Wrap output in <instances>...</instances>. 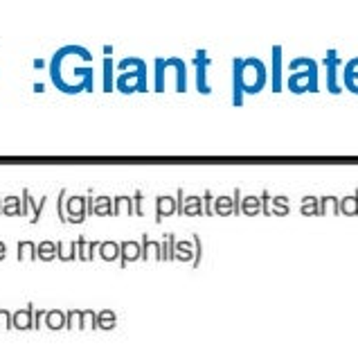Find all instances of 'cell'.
Listing matches in <instances>:
<instances>
[{"instance_id":"4","label":"cell","mask_w":358,"mask_h":361,"mask_svg":"<svg viewBox=\"0 0 358 361\" xmlns=\"http://www.w3.org/2000/svg\"><path fill=\"white\" fill-rule=\"evenodd\" d=\"M232 71H237L241 90L243 95H257L268 82V71L262 59L257 56H245V59H234L232 61Z\"/></svg>"},{"instance_id":"11","label":"cell","mask_w":358,"mask_h":361,"mask_svg":"<svg viewBox=\"0 0 358 361\" xmlns=\"http://www.w3.org/2000/svg\"><path fill=\"white\" fill-rule=\"evenodd\" d=\"M142 257V248L140 242H133V240H124L120 242V264L127 267L129 262H136V259Z\"/></svg>"},{"instance_id":"33","label":"cell","mask_w":358,"mask_h":361,"mask_svg":"<svg viewBox=\"0 0 358 361\" xmlns=\"http://www.w3.org/2000/svg\"><path fill=\"white\" fill-rule=\"evenodd\" d=\"M46 319H48V325L52 327V330H59V327L65 325V316H63V312H59V310L48 312V314H46Z\"/></svg>"},{"instance_id":"2","label":"cell","mask_w":358,"mask_h":361,"mask_svg":"<svg viewBox=\"0 0 358 361\" xmlns=\"http://www.w3.org/2000/svg\"><path fill=\"white\" fill-rule=\"evenodd\" d=\"M117 77H115V88L120 93L131 95V93H147L149 90V79H147V63L138 56H127V59L117 61Z\"/></svg>"},{"instance_id":"8","label":"cell","mask_w":358,"mask_h":361,"mask_svg":"<svg viewBox=\"0 0 358 361\" xmlns=\"http://www.w3.org/2000/svg\"><path fill=\"white\" fill-rule=\"evenodd\" d=\"M88 212H86V197H70L65 199V219L68 224H82L86 221Z\"/></svg>"},{"instance_id":"32","label":"cell","mask_w":358,"mask_h":361,"mask_svg":"<svg viewBox=\"0 0 358 361\" xmlns=\"http://www.w3.org/2000/svg\"><path fill=\"white\" fill-rule=\"evenodd\" d=\"M302 214H320V199L316 197H305L300 206Z\"/></svg>"},{"instance_id":"9","label":"cell","mask_w":358,"mask_h":361,"mask_svg":"<svg viewBox=\"0 0 358 361\" xmlns=\"http://www.w3.org/2000/svg\"><path fill=\"white\" fill-rule=\"evenodd\" d=\"M167 68H174L176 73V93H185L187 90V63L181 59V56H170L165 59Z\"/></svg>"},{"instance_id":"15","label":"cell","mask_w":358,"mask_h":361,"mask_svg":"<svg viewBox=\"0 0 358 361\" xmlns=\"http://www.w3.org/2000/svg\"><path fill=\"white\" fill-rule=\"evenodd\" d=\"M99 248V242H88L86 237H77V257L84 259V262H91V259L95 257Z\"/></svg>"},{"instance_id":"35","label":"cell","mask_w":358,"mask_h":361,"mask_svg":"<svg viewBox=\"0 0 358 361\" xmlns=\"http://www.w3.org/2000/svg\"><path fill=\"white\" fill-rule=\"evenodd\" d=\"M133 210H136L138 217H142V214H144V195H142V190H136V195H133Z\"/></svg>"},{"instance_id":"36","label":"cell","mask_w":358,"mask_h":361,"mask_svg":"<svg viewBox=\"0 0 358 361\" xmlns=\"http://www.w3.org/2000/svg\"><path fill=\"white\" fill-rule=\"evenodd\" d=\"M113 323H115V314L113 312H102L97 316V325L99 327H113Z\"/></svg>"},{"instance_id":"42","label":"cell","mask_w":358,"mask_h":361,"mask_svg":"<svg viewBox=\"0 0 358 361\" xmlns=\"http://www.w3.org/2000/svg\"><path fill=\"white\" fill-rule=\"evenodd\" d=\"M34 90H37V93H43V90H46V86H43V84H34Z\"/></svg>"},{"instance_id":"12","label":"cell","mask_w":358,"mask_h":361,"mask_svg":"<svg viewBox=\"0 0 358 361\" xmlns=\"http://www.w3.org/2000/svg\"><path fill=\"white\" fill-rule=\"evenodd\" d=\"M271 86H273V93H279V90H282V45H275L273 48Z\"/></svg>"},{"instance_id":"39","label":"cell","mask_w":358,"mask_h":361,"mask_svg":"<svg viewBox=\"0 0 358 361\" xmlns=\"http://www.w3.org/2000/svg\"><path fill=\"white\" fill-rule=\"evenodd\" d=\"M5 255H7V246L5 242H0V259H5Z\"/></svg>"},{"instance_id":"28","label":"cell","mask_w":358,"mask_h":361,"mask_svg":"<svg viewBox=\"0 0 358 361\" xmlns=\"http://www.w3.org/2000/svg\"><path fill=\"white\" fill-rule=\"evenodd\" d=\"M18 259L23 262V259H39L37 257V244L34 242H18Z\"/></svg>"},{"instance_id":"44","label":"cell","mask_w":358,"mask_h":361,"mask_svg":"<svg viewBox=\"0 0 358 361\" xmlns=\"http://www.w3.org/2000/svg\"><path fill=\"white\" fill-rule=\"evenodd\" d=\"M0 214H3V199H0Z\"/></svg>"},{"instance_id":"25","label":"cell","mask_w":358,"mask_h":361,"mask_svg":"<svg viewBox=\"0 0 358 361\" xmlns=\"http://www.w3.org/2000/svg\"><path fill=\"white\" fill-rule=\"evenodd\" d=\"M113 59L106 56L104 63H102V71H104V93H113V86H115V77H113Z\"/></svg>"},{"instance_id":"6","label":"cell","mask_w":358,"mask_h":361,"mask_svg":"<svg viewBox=\"0 0 358 361\" xmlns=\"http://www.w3.org/2000/svg\"><path fill=\"white\" fill-rule=\"evenodd\" d=\"M212 59L207 56L205 50H196V56H194V71H196V90L200 95H210L212 88L207 84V68H210Z\"/></svg>"},{"instance_id":"31","label":"cell","mask_w":358,"mask_h":361,"mask_svg":"<svg viewBox=\"0 0 358 361\" xmlns=\"http://www.w3.org/2000/svg\"><path fill=\"white\" fill-rule=\"evenodd\" d=\"M241 212H245V214H260L262 212V199L260 197H245V199H241Z\"/></svg>"},{"instance_id":"40","label":"cell","mask_w":358,"mask_h":361,"mask_svg":"<svg viewBox=\"0 0 358 361\" xmlns=\"http://www.w3.org/2000/svg\"><path fill=\"white\" fill-rule=\"evenodd\" d=\"M7 321H9V314L7 312H0V325H3V323L7 325Z\"/></svg>"},{"instance_id":"14","label":"cell","mask_w":358,"mask_h":361,"mask_svg":"<svg viewBox=\"0 0 358 361\" xmlns=\"http://www.w3.org/2000/svg\"><path fill=\"white\" fill-rule=\"evenodd\" d=\"M174 259H185V262H196V244L194 240L192 242H181L176 240V246H174Z\"/></svg>"},{"instance_id":"34","label":"cell","mask_w":358,"mask_h":361,"mask_svg":"<svg viewBox=\"0 0 358 361\" xmlns=\"http://www.w3.org/2000/svg\"><path fill=\"white\" fill-rule=\"evenodd\" d=\"M271 203H273L271 212H275V214H286L288 212V199L286 197H275V199H271Z\"/></svg>"},{"instance_id":"23","label":"cell","mask_w":358,"mask_h":361,"mask_svg":"<svg viewBox=\"0 0 358 361\" xmlns=\"http://www.w3.org/2000/svg\"><path fill=\"white\" fill-rule=\"evenodd\" d=\"M57 257L63 262L77 259V242H57Z\"/></svg>"},{"instance_id":"26","label":"cell","mask_w":358,"mask_h":361,"mask_svg":"<svg viewBox=\"0 0 358 361\" xmlns=\"http://www.w3.org/2000/svg\"><path fill=\"white\" fill-rule=\"evenodd\" d=\"M3 214L5 217H23V212H20V197L3 199Z\"/></svg>"},{"instance_id":"18","label":"cell","mask_w":358,"mask_h":361,"mask_svg":"<svg viewBox=\"0 0 358 361\" xmlns=\"http://www.w3.org/2000/svg\"><path fill=\"white\" fill-rule=\"evenodd\" d=\"M140 248H142V259H160V244L149 240V235H142Z\"/></svg>"},{"instance_id":"21","label":"cell","mask_w":358,"mask_h":361,"mask_svg":"<svg viewBox=\"0 0 358 361\" xmlns=\"http://www.w3.org/2000/svg\"><path fill=\"white\" fill-rule=\"evenodd\" d=\"M212 212L221 214V217H228V214L234 212V199L232 197H217L215 203H212Z\"/></svg>"},{"instance_id":"27","label":"cell","mask_w":358,"mask_h":361,"mask_svg":"<svg viewBox=\"0 0 358 361\" xmlns=\"http://www.w3.org/2000/svg\"><path fill=\"white\" fill-rule=\"evenodd\" d=\"M338 212L343 214H358V192L354 197L338 199Z\"/></svg>"},{"instance_id":"10","label":"cell","mask_w":358,"mask_h":361,"mask_svg":"<svg viewBox=\"0 0 358 361\" xmlns=\"http://www.w3.org/2000/svg\"><path fill=\"white\" fill-rule=\"evenodd\" d=\"M343 84L347 90L358 95V56H354V59H350L343 66Z\"/></svg>"},{"instance_id":"17","label":"cell","mask_w":358,"mask_h":361,"mask_svg":"<svg viewBox=\"0 0 358 361\" xmlns=\"http://www.w3.org/2000/svg\"><path fill=\"white\" fill-rule=\"evenodd\" d=\"M97 253H99V257H102V259H106V262H113V259H120V242H113V240L99 242Z\"/></svg>"},{"instance_id":"5","label":"cell","mask_w":358,"mask_h":361,"mask_svg":"<svg viewBox=\"0 0 358 361\" xmlns=\"http://www.w3.org/2000/svg\"><path fill=\"white\" fill-rule=\"evenodd\" d=\"M343 68V61L335 50H327V54H324V71H327V88L331 95H340L343 88L338 84V71Z\"/></svg>"},{"instance_id":"16","label":"cell","mask_w":358,"mask_h":361,"mask_svg":"<svg viewBox=\"0 0 358 361\" xmlns=\"http://www.w3.org/2000/svg\"><path fill=\"white\" fill-rule=\"evenodd\" d=\"M153 90L155 93H165L167 88V66L165 59H155L153 61Z\"/></svg>"},{"instance_id":"1","label":"cell","mask_w":358,"mask_h":361,"mask_svg":"<svg viewBox=\"0 0 358 361\" xmlns=\"http://www.w3.org/2000/svg\"><path fill=\"white\" fill-rule=\"evenodd\" d=\"M93 54L84 45H63L52 54L48 63L50 79L57 90L65 95L77 93H93L95 90V71H93Z\"/></svg>"},{"instance_id":"30","label":"cell","mask_w":358,"mask_h":361,"mask_svg":"<svg viewBox=\"0 0 358 361\" xmlns=\"http://www.w3.org/2000/svg\"><path fill=\"white\" fill-rule=\"evenodd\" d=\"M14 325L20 327V330H25V327H34V321H32V305L27 310H20L14 314Z\"/></svg>"},{"instance_id":"38","label":"cell","mask_w":358,"mask_h":361,"mask_svg":"<svg viewBox=\"0 0 358 361\" xmlns=\"http://www.w3.org/2000/svg\"><path fill=\"white\" fill-rule=\"evenodd\" d=\"M212 203H215V197H212V192L207 190L205 197H203V214H215L212 212Z\"/></svg>"},{"instance_id":"22","label":"cell","mask_w":358,"mask_h":361,"mask_svg":"<svg viewBox=\"0 0 358 361\" xmlns=\"http://www.w3.org/2000/svg\"><path fill=\"white\" fill-rule=\"evenodd\" d=\"M37 257L43 262H50V259L57 257V242L43 240L41 244H37Z\"/></svg>"},{"instance_id":"13","label":"cell","mask_w":358,"mask_h":361,"mask_svg":"<svg viewBox=\"0 0 358 361\" xmlns=\"http://www.w3.org/2000/svg\"><path fill=\"white\" fill-rule=\"evenodd\" d=\"M176 212V199L170 195L155 197V221H162L165 217H172Z\"/></svg>"},{"instance_id":"37","label":"cell","mask_w":358,"mask_h":361,"mask_svg":"<svg viewBox=\"0 0 358 361\" xmlns=\"http://www.w3.org/2000/svg\"><path fill=\"white\" fill-rule=\"evenodd\" d=\"M57 212H59V221H68L65 219V190H59V199H57Z\"/></svg>"},{"instance_id":"41","label":"cell","mask_w":358,"mask_h":361,"mask_svg":"<svg viewBox=\"0 0 358 361\" xmlns=\"http://www.w3.org/2000/svg\"><path fill=\"white\" fill-rule=\"evenodd\" d=\"M104 52H106V56L113 54V45H104Z\"/></svg>"},{"instance_id":"29","label":"cell","mask_w":358,"mask_h":361,"mask_svg":"<svg viewBox=\"0 0 358 361\" xmlns=\"http://www.w3.org/2000/svg\"><path fill=\"white\" fill-rule=\"evenodd\" d=\"M174 246H176V235L167 233L160 244V259H174Z\"/></svg>"},{"instance_id":"43","label":"cell","mask_w":358,"mask_h":361,"mask_svg":"<svg viewBox=\"0 0 358 361\" xmlns=\"http://www.w3.org/2000/svg\"><path fill=\"white\" fill-rule=\"evenodd\" d=\"M43 66H46V61H43V59H34V68H43Z\"/></svg>"},{"instance_id":"3","label":"cell","mask_w":358,"mask_h":361,"mask_svg":"<svg viewBox=\"0 0 358 361\" xmlns=\"http://www.w3.org/2000/svg\"><path fill=\"white\" fill-rule=\"evenodd\" d=\"M288 79L286 86L290 93H318V63L311 56H295L288 63Z\"/></svg>"},{"instance_id":"7","label":"cell","mask_w":358,"mask_h":361,"mask_svg":"<svg viewBox=\"0 0 358 361\" xmlns=\"http://www.w3.org/2000/svg\"><path fill=\"white\" fill-rule=\"evenodd\" d=\"M46 201H48V197H41L39 201H34L30 195V190L25 188L23 197H20V212H23V217H27V214H30V221L37 224L41 219L43 208H46Z\"/></svg>"},{"instance_id":"19","label":"cell","mask_w":358,"mask_h":361,"mask_svg":"<svg viewBox=\"0 0 358 361\" xmlns=\"http://www.w3.org/2000/svg\"><path fill=\"white\" fill-rule=\"evenodd\" d=\"M91 214H97V217H110V214H113V199L110 197H95Z\"/></svg>"},{"instance_id":"24","label":"cell","mask_w":358,"mask_h":361,"mask_svg":"<svg viewBox=\"0 0 358 361\" xmlns=\"http://www.w3.org/2000/svg\"><path fill=\"white\" fill-rule=\"evenodd\" d=\"M189 214V217H196V214H203V199L200 197H187L183 203V217Z\"/></svg>"},{"instance_id":"20","label":"cell","mask_w":358,"mask_h":361,"mask_svg":"<svg viewBox=\"0 0 358 361\" xmlns=\"http://www.w3.org/2000/svg\"><path fill=\"white\" fill-rule=\"evenodd\" d=\"M113 214L115 217H120V214H136V210H133V197H127V195H120L113 199Z\"/></svg>"}]
</instances>
